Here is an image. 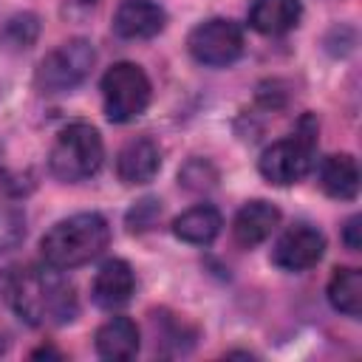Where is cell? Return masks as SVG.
<instances>
[{
	"mask_svg": "<svg viewBox=\"0 0 362 362\" xmlns=\"http://www.w3.org/2000/svg\"><path fill=\"white\" fill-rule=\"evenodd\" d=\"M8 297H11L14 311L34 328L65 325L79 311L74 283L62 274V269L51 263L20 269L11 277Z\"/></svg>",
	"mask_w": 362,
	"mask_h": 362,
	"instance_id": "6da1fadb",
	"label": "cell"
},
{
	"mask_svg": "<svg viewBox=\"0 0 362 362\" xmlns=\"http://www.w3.org/2000/svg\"><path fill=\"white\" fill-rule=\"evenodd\" d=\"M110 243V226L99 212H79L54 223L42 240V260L57 269H76L99 257Z\"/></svg>",
	"mask_w": 362,
	"mask_h": 362,
	"instance_id": "7a4b0ae2",
	"label": "cell"
},
{
	"mask_svg": "<svg viewBox=\"0 0 362 362\" xmlns=\"http://www.w3.org/2000/svg\"><path fill=\"white\" fill-rule=\"evenodd\" d=\"M317 130H320V124L311 113L300 116L291 136H286V139H280L263 150V156L257 161L260 175L277 187L297 184L311 170L314 150H317Z\"/></svg>",
	"mask_w": 362,
	"mask_h": 362,
	"instance_id": "3957f363",
	"label": "cell"
},
{
	"mask_svg": "<svg viewBox=\"0 0 362 362\" xmlns=\"http://www.w3.org/2000/svg\"><path fill=\"white\" fill-rule=\"evenodd\" d=\"M102 156H105V147H102L99 130L93 124L74 122L62 127L57 141L51 144L48 170L54 178L65 184H76V181L90 178L102 167Z\"/></svg>",
	"mask_w": 362,
	"mask_h": 362,
	"instance_id": "277c9868",
	"label": "cell"
},
{
	"mask_svg": "<svg viewBox=\"0 0 362 362\" xmlns=\"http://www.w3.org/2000/svg\"><path fill=\"white\" fill-rule=\"evenodd\" d=\"M102 99L110 122H133L150 105V79L136 62H116L102 76Z\"/></svg>",
	"mask_w": 362,
	"mask_h": 362,
	"instance_id": "5b68a950",
	"label": "cell"
},
{
	"mask_svg": "<svg viewBox=\"0 0 362 362\" xmlns=\"http://www.w3.org/2000/svg\"><path fill=\"white\" fill-rule=\"evenodd\" d=\"M93 62H96V51L88 40L82 37L68 40L42 57L34 74V88L40 93H65L90 74Z\"/></svg>",
	"mask_w": 362,
	"mask_h": 362,
	"instance_id": "8992f818",
	"label": "cell"
},
{
	"mask_svg": "<svg viewBox=\"0 0 362 362\" xmlns=\"http://www.w3.org/2000/svg\"><path fill=\"white\" fill-rule=\"evenodd\" d=\"M187 48L195 62L209 65V68H223V65H232L243 54V31L238 23L226 17H212V20L198 23L189 31Z\"/></svg>",
	"mask_w": 362,
	"mask_h": 362,
	"instance_id": "52a82bcc",
	"label": "cell"
},
{
	"mask_svg": "<svg viewBox=\"0 0 362 362\" xmlns=\"http://www.w3.org/2000/svg\"><path fill=\"white\" fill-rule=\"evenodd\" d=\"M322 252H325L322 232L308 223H294L277 238L272 249V263L283 272H305L320 263Z\"/></svg>",
	"mask_w": 362,
	"mask_h": 362,
	"instance_id": "ba28073f",
	"label": "cell"
},
{
	"mask_svg": "<svg viewBox=\"0 0 362 362\" xmlns=\"http://www.w3.org/2000/svg\"><path fill=\"white\" fill-rule=\"evenodd\" d=\"M167 25V11L153 0H124L113 14V31L122 40H150Z\"/></svg>",
	"mask_w": 362,
	"mask_h": 362,
	"instance_id": "9c48e42d",
	"label": "cell"
},
{
	"mask_svg": "<svg viewBox=\"0 0 362 362\" xmlns=\"http://www.w3.org/2000/svg\"><path fill=\"white\" fill-rule=\"evenodd\" d=\"M158 167H161V150L147 136L130 139L116 156V175L122 184H130V187L153 181Z\"/></svg>",
	"mask_w": 362,
	"mask_h": 362,
	"instance_id": "30bf717a",
	"label": "cell"
},
{
	"mask_svg": "<svg viewBox=\"0 0 362 362\" xmlns=\"http://www.w3.org/2000/svg\"><path fill=\"white\" fill-rule=\"evenodd\" d=\"M136 291V274L127 260H105L93 277V303L102 308H122Z\"/></svg>",
	"mask_w": 362,
	"mask_h": 362,
	"instance_id": "8fae6325",
	"label": "cell"
},
{
	"mask_svg": "<svg viewBox=\"0 0 362 362\" xmlns=\"http://www.w3.org/2000/svg\"><path fill=\"white\" fill-rule=\"evenodd\" d=\"M277 223H280V209L274 204L257 198V201H249L238 209L235 223H232V238L238 246L252 249V246L263 243L274 232Z\"/></svg>",
	"mask_w": 362,
	"mask_h": 362,
	"instance_id": "7c38bea8",
	"label": "cell"
},
{
	"mask_svg": "<svg viewBox=\"0 0 362 362\" xmlns=\"http://www.w3.org/2000/svg\"><path fill=\"white\" fill-rule=\"evenodd\" d=\"M300 17H303L300 0H255L249 8V25L269 37L297 28Z\"/></svg>",
	"mask_w": 362,
	"mask_h": 362,
	"instance_id": "4fadbf2b",
	"label": "cell"
},
{
	"mask_svg": "<svg viewBox=\"0 0 362 362\" xmlns=\"http://www.w3.org/2000/svg\"><path fill=\"white\" fill-rule=\"evenodd\" d=\"M96 354L102 359L124 362L139 354V328L127 317H113L96 331Z\"/></svg>",
	"mask_w": 362,
	"mask_h": 362,
	"instance_id": "5bb4252c",
	"label": "cell"
},
{
	"mask_svg": "<svg viewBox=\"0 0 362 362\" xmlns=\"http://www.w3.org/2000/svg\"><path fill=\"white\" fill-rule=\"evenodd\" d=\"M320 187L325 195L339 201H354L359 192V167L354 156L334 153L320 164Z\"/></svg>",
	"mask_w": 362,
	"mask_h": 362,
	"instance_id": "9a60e30c",
	"label": "cell"
},
{
	"mask_svg": "<svg viewBox=\"0 0 362 362\" xmlns=\"http://www.w3.org/2000/svg\"><path fill=\"white\" fill-rule=\"evenodd\" d=\"M223 221H221V212L209 204H198L192 209H187L184 215H178L173 221V232L175 238L187 240V243H195V246H206L218 238Z\"/></svg>",
	"mask_w": 362,
	"mask_h": 362,
	"instance_id": "2e32d148",
	"label": "cell"
},
{
	"mask_svg": "<svg viewBox=\"0 0 362 362\" xmlns=\"http://www.w3.org/2000/svg\"><path fill=\"white\" fill-rule=\"evenodd\" d=\"M328 303L345 317L362 314V274H359V269H351V266L334 269V274L328 280Z\"/></svg>",
	"mask_w": 362,
	"mask_h": 362,
	"instance_id": "e0dca14e",
	"label": "cell"
},
{
	"mask_svg": "<svg viewBox=\"0 0 362 362\" xmlns=\"http://www.w3.org/2000/svg\"><path fill=\"white\" fill-rule=\"evenodd\" d=\"M40 34V20L34 14H14L6 20V25L0 28V45L6 51H25L37 42Z\"/></svg>",
	"mask_w": 362,
	"mask_h": 362,
	"instance_id": "ac0fdd59",
	"label": "cell"
},
{
	"mask_svg": "<svg viewBox=\"0 0 362 362\" xmlns=\"http://www.w3.org/2000/svg\"><path fill=\"white\" fill-rule=\"evenodd\" d=\"M25 238V212L14 204L0 206V252H11Z\"/></svg>",
	"mask_w": 362,
	"mask_h": 362,
	"instance_id": "d6986e66",
	"label": "cell"
},
{
	"mask_svg": "<svg viewBox=\"0 0 362 362\" xmlns=\"http://www.w3.org/2000/svg\"><path fill=\"white\" fill-rule=\"evenodd\" d=\"M215 181H218V173H215V167H212L209 161H204V158H192V161H187V164L181 167V173H178V184L187 187L189 192L212 189Z\"/></svg>",
	"mask_w": 362,
	"mask_h": 362,
	"instance_id": "ffe728a7",
	"label": "cell"
},
{
	"mask_svg": "<svg viewBox=\"0 0 362 362\" xmlns=\"http://www.w3.org/2000/svg\"><path fill=\"white\" fill-rule=\"evenodd\" d=\"M158 215H161L158 201H156V198H144V201H139V204L127 212V226H130L133 232L150 229V226L156 223V218H158Z\"/></svg>",
	"mask_w": 362,
	"mask_h": 362,
	"instance_id": "44dd1931",
	"label": "cell"
},
{
	"mask_svg": "<svg viewBox=\"0 0 362 362\" xmlns=\"http://www.w3.org/2000/svg\"><path fill=\"white\" fill-rule=\"evenodd\" d=\"M359 229H362V218H359V215L348 218V223H345V229H342V240H345V246H348L351 252H356V249L362 246V240H359Z\"/></svg>",
	"mask_w": 362,
	"mask_h": 362,
	"instance_id": "7402d4cb",
	"label": "cell"
}]
</instances>
